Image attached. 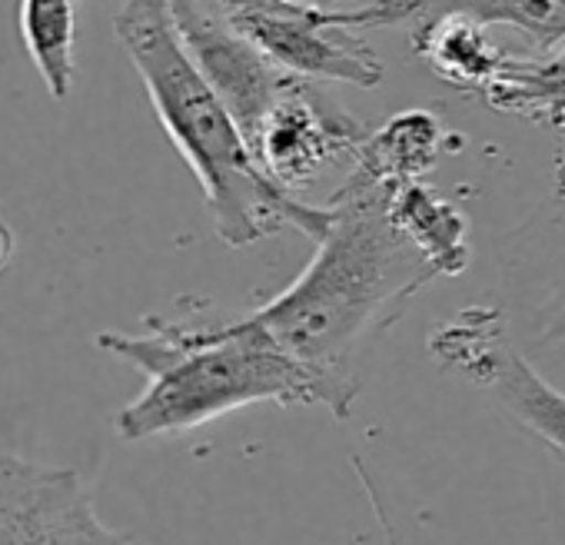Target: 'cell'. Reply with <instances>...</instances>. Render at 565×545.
Returning <instances> with one entry per match:
<instances>
[{
	"mask_svg": "<svg viewBox=\"0 0 565 545\" xmlns=\"http://www.w3.org/2000/svg\"><path fill=\"white\" fill-rule=\"evenodd\" d=\"M276 4H313V0H276Z\"/></svg>",
	"mask_w": 565,
	"mask_h": 545,
	"instance_id": "cell-17",
	"label": "cell"
},
{
	"mask_svg": "<svg viewBox=\"0 0 565 545\" xmlns=\"http://www.w3.org/2000/svg\"><path fill=\"white\" fill-rule=\"evenodd\" d=\"M479 97L505 114L565 127V51H545L539 57L505 54Z\"/></svg>",
	"mask_w": 565,
	"mask_h": 545,
	"instance_id": "cell-12",
	"label": "cell"
},
{
	"mask_svg": "<svg viewBox=\"0 0 565 545\" xmlns=\"http://www.w3.org/2000/svg\"><path fill=\"white\" fill-rule=\"evenodd\" d=\"M396 186L350 170L330 196V223L300 277L253 310L327 396L337 419L353 413L360 370L373 340L409 300L439 280V269L393 220Z\"/></svg>",
	"mask_w": 565,
	"mask_h": 545,
	"instance_id": "cell-1",
	"label": "cell"
},
{
	"mask_svg": "<svg viewBox=\"0 0 565 545\" xmlns=\"http://www.w3.org/2000/svg\"><path fill=\"white\" fill-rule=\"evenodd\" d=\"M18 31L47 94L54 100H67L77 74L74 0H18Z\"/></svg>",
	"mask_w": 565,
	"mask_h": 545,
	"instance_id": "cell-13",
	"label": "cell"
},
{
	"mask_svg": "<svg viewBox=\"0 0 565 545\" xmlns=\"http://www.w3.org/2000/svg\"><path fill=\"white\" fill-rule=\"evenodd\" d=\"M409 41L416 57H423L439 81L466 94H482V87L492 81L505 57L492 44L489 28L466 14H443L423 21L409 31Z\"/></svg>",
	"mask_w": 565,
	"mask_h": 545,
	"instance_id": "cell-10",
	"label": "cell"
},
{
	"mask_svg": "<svg viewBox=\"0 0 565 545\" xmlns=\"http://www.w3.org/2000/svg\"><path fill=\"white\" fill-rule=\"evenodd\" d=\"M14 253H18V236H14L11 223L0 216V269H8V263L14 259Z\"/></svg>",
	"mask_w": 565,
	"mask_h": 545,
	"instance_id": "cell-15",
	"label": "cell"
},
{
	"mask_svg": "<svg viewBox=\"0 0 565 545\" xmlns=\"http://www.w3.org/2000/svg\"><path fill=\"white\" fill-rule=\"evenodd\" d=\"M114 34L147 87L163 133L193 170L226 246H249L287 226L313 243L323 236L327 203L290 196L263 173L243 130L186 54L170 0H117Z\"/></svg>",
	"mask_w": 565,
	"mask_h": 545,
	"instance_id": "cell-2",
	"label": "cell"
},
{
	"mask_svg": "<svg viewBox=\"0 0 565 545\" xmlns=\"http://www.w3.org/2000/svg\"><path fill=\"white\" fill-rule=\"evenodd\" d=\"M0 545H134L100 522L74 469L0 446Z\"/></svg>",
	"mask_w": 565,
	"mask_h": 545,
	"instance_id": "cell-7",
	"label": "cell"
},
{
	"mask_svg": "<svg viewBox=\"0 0 565 545\" xmlns=\"http://www.w3.org/2000/svg\"><path fill=\"white\" fill-rule=\"evenodd\" d=\"M452 140L456 137L436 114L403 110L390 117L376 133H370L350 170L390 186L423 183V177L446 153V147H452Z\"/></svg>",
	"mask_w": 565,
	"mask_h": 545,
	"instance_id": "cell-9",
	"label": "cell"
},
{
	"mask_svg": "<svg viewBox=\"0 0 565 545\" xmlns=\"http://www.w3.org/2000/svg\"><path fill=\"white\" fill-rule=\"evenodd\" d=\"M97 346L143 373L114 426L124 442L180 436L226 413L276 403L323 406V386L249 313L243 320L147 317L140 333L104 330Z\"/></svg>",
	"mask_w": 565,
	"mask_h": 545,
	"instance_id": "cell-3",
	"label": "cell"
},
{
	"mask_svg": "<svg viewBox=\"0 0 565 545\" xmlns=\"http://www.w3.org/2000/svg\"><path fill=\"white\" fill-rule=\"evenodd\" d=\"M539 343H565V284L555 297H548L542 303Z\"/></svg>",
	"mask_w": 565,
	"mask_h": 545,
	"instance_id": "cell-14",
	"label": "cell"
},
{
	"mask_svg": "<svg viewBox=\"0 0 565 545\" xmlns=\"http://www.w3.org/2000/svg\"><path fill=\"white\" fill-rule=\"evenodd\" d=\"M370 130L310 81L294 77L259 127L253 157L290 196H300L340 160L356 163Z\"/></svg>",
	"mask_w": 565,
	"mask_h": 545,
	"instance_id": "cell-6",
	"label": "cell"
},
{
	"mask_svg": "<svg viewBox=\"0 0 565 545\" xmlns=\"http://www.w3.org/2000/svg\"><path fill=\"white\" fill-rule=\"evenodd\" d=\"M236 34H243L282 74L303 81H337L373 90L386 67L353 31L337 28V14L320 4L276 0H203Z\"/></svg>",
	"mask_w": 565,
	"mask_h": 545,
	"instance_id": "cell-5",
	"label": "cell"
},
{
	"mask_svg": "<svg viewBox=\"0 0 565 545\" xmlns=\"http://www.w3.org/2000/svg\"><path fill=\"white\" fill-rule=\"evenodd\" d=\"M396 226L423 249V256L439 269V277H459L469 266V223L426 183H406L393 193Z\"/></svg>",
	"mask_w": 565,
	"mask_h": 545,
	"instance_id": "cell-11",
	"label": "cell"
},
{
	"mask_svg": "<svg viewBox=\"0 0 565 545\" xmlns=\"http://www.w3.org/2000/svg\"><path fill=\"white\" fill-rule=\"evenodd\" d=\"M170 11L186 54L210 81L253 150L263 120L269 117L282 90L294 84V77L266 61L203 0H170Z\"/></svg>",
	"mask_w": 565,
	"mask_h": 545,
	"instance_id": "cell-8",
	"label": "cell"
},
{
	"mask_svg": "<svg viewBox=\"0 0 565 545\" xmlns=\"http://www.w3.org/2000/svg\"><path fill=\"white\" fill-rule=\"evenodd\" d=\"M313 4H320V8H330V11H353V8L366 4V0H313Z\"/></svg>",
	"mask_w": 565,
	"mask_h": 545,
	"instance_id": "cell-16",
	"label": "cell"
},
{
	"mask_svg": "<svg viewBox=\"0 0 565 545\" xmlns=\"http://www.w3.org/2000/svg\"><path fill=\"white\" fill-rule=\"evenodd\" d=\"M433 360L489 393L525 432L565 459V393L555 389L515 346L495 307H469L429 336Z\"/></svg>",
	"mask_w": 565,
	"mask_h": 545,
	"instance_id": "cell-4",
	"label": "cell"
}]
</instances>
